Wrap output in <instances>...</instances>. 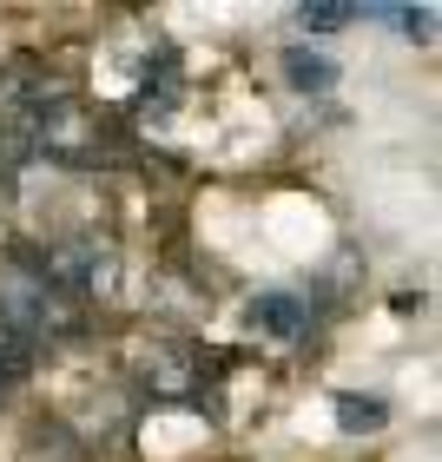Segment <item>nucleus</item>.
Instances as JSON below:
<instances>
[{
    "instance_id": "obj_1",
    "label": "nucleus",
    "mask_w": 442,
    "mask_h": 462,
    "mask_svg": "<svg viewBox=\"0 0 442 462\" xmlns=\"http://www.w3.org/2000/svg\"><path fill=\"white\" fill-rule=\"evenodd\" d=\"M284 79L298 93H330L336 87V60L318 47H284Z\"/></svg>"
},
{
    "instance_id": "obj_2",
    "label": "nucleus",
    "mask_w": 442,
    "mask_h": 462,
    "mask_svg": "<svg viewBox=\"0 0 442 462\" xmlns=\"http://www.w3.org/2000/svg\"><path fill=\"white\" fill-rule=\"evenodd\" d=\"M251 324H258V330H278V337H298V330H304V304L290 298V291H264V298L251 304Z\"/></svg>"
},
{
    "instance_id": "obj_3",
    "label": "nucleus",
    "mask_w": 442,
    "mask_h": 462,
    "mask_svg": "<svg viewBox=\"0 0 442 462\" xmlns=\"http://www.w3.org/2000/svg\"><path fill=\"white\" fill-rule=\"evenodd\" d=\"M336 423H344L350 436H364V430H383L390 423V403H383V396H336Z\"/></svg>"
},
{
    "instance_id": "obj_4",
    "label": "nucleus",
    "mask_w": 442,
    "mask_h": 462,
    "mask_svg": "<svg viewBox=\"0 0 442 462\" xmlns=\"http://www.w3.org/2000/svg\"><path fill=\"white\" fill-rule=\"evenodd\" d=\"M298 20H304L310 33H330V27H350L356 7H324V0H318V7H298Z\"/></svg>"
}]
</instances>
